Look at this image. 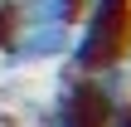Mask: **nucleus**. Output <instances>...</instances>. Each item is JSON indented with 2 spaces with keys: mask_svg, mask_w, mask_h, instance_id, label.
Segmentation results:
<instances>
[{
  "mask_svg": "<svg viewBox=\"0 0 131 127\" xmlns=\"http://www.w3.org/2000/svg\"><path fill=\"white\" fill-rule=\"evenodd\" d=\"M68 44H73V24H19L0 54H5V69H24V64L63 59Z\"/></svg>",
  "mask_w": 131,
  "mask_h": 127,
  "instance_id": "obj_2",
  "label": "nucleus"
},
{
  "mask_svg": "<svg viewBox=\"0 0 131 127\" xmlns=\"http://www.w3.org/2000/svg\"><path fill=\"white\" fill-rule=\"evenodd\" d=\"M107 127H131V98H122V103L107 113Z\"/></svg>",
  "mask_w": 131,
  "mask_h": 127,
  "instance_id": "obj_5",
  "label": "nucleus"
},
{
  "mask_svg": "<svg viewBox=\"0 0 131 127\" xmlns=\"http://www.w3.org/2000/svg\"><path fill=\"white\" fill-rule=\"evenodd\" d=\"M126 73H131V39H126Z\"/></svg>",
  "mask_w": 131,
  "mask_h": 127,
  "instance_id": "obj_6",
  "label": "nucleus"
},
{
  "mask_svg": "<svg viewBox=\"0 0 131 127\" xmlns=\"http://www.w3.org/2000/svg\"><path fill=\"white\" fill-rule=\"evenodd\" d=\"M126 39H131V0H88L63 59L73 73H97L126 59Z\"/></svg>",
  "mask_w": 131,
  "mask_h": 127,
  "instance_id": "obj_1",
  "label": "nucleus"
},
{
  "mask_svg": "<svg viewBox=\"0 0 131 127\" xmlns=\"http://www.w3.org/2000/svg\"><path fill=\"white\" fill-rule=\"evenodd\" d=\"M88 0H15L19 24H78Z\"/></svg>",
  "mask_w": 131,
  "mask_h": 127,
  "instance_id": "obj_3",
  "label": "nucleus"
},
{
  "mask_svg": "<svg viewBox=\"0 0 131 127\" xmlns=\"http://www.w3.org/2000/svg\"><path fill=\"white\" fill-rule=\"evenodd\" d=\"M15 29H19V10H15V0H0V49L10 44Z\"/></svg>",
  "mask_w": 131,
  "mask_h": 127,
  "instance_id": "obj_4",
  "label": "nucleus"
}]
</instances>
